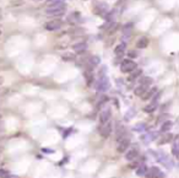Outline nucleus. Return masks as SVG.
I'll return each instance as SVG.
<instances>
[{"mask_svg":"<svg viewBox=\"0 0 179 178\" xmlns=\"http://www.w3.org/2000/svg\"><path fill=\"white\" fill-rule=\"evenodd\" d=\"M99 63H101V59H99V57H97V55H92V57L88 58V66L93 68V66H97Z\"/></svg>","mask_w":179,"mask_h":178,"instance_id":"obj_17","label":"nucleus"},{"mask_svg":"<svg viewBox=\"0 0 179 178\" xmlns=\"http://www.w3.org/2000/svg\"><path fill=\"white\" fill-rule=\"evenodd\" d=\"M48 1H49V3H51V1H58V0H48Z\"/></svg>","mask_w":179,"mask_h":178,"instance_id":"obj_36","label":"nucleus"},{"mask_svg":"<svg viewBox=\"0 0 179 178\" xmlns=\"http://www.w3.org/2000/svg\"><path fill=\"white\" fill-rule=\"evenodd\" d=\"M111 115H112V112L111 110H104L101 112V114H99V122H101V124L111 121Z\"/></svg>","mask_w":179,"mask_h":178,"instance_id":"obj_9","label":"nucleus"},{"mask_svg":"<svg viewBox=\"0 0 179 178\" xmlns=\"http://www.w3.org/2000/svg\"><path fill=\"white\" fill-rule=\"evenodd\" d=\"M86 48H87V44L85 42H78V43L73 46V49L76 53H84L86 51Z\"/></svg>","mask_w":179,"mask_h":178,"instance_id":"obj_12","label":"nucleus"},{"mask_svg":"<svg viewBox=\"0 0 179 178\" xmlns=\"http://www.w3.org/2000/svg\"><path fill=\"white\" fill-rule=\"evenodd\" d=\"M148 46V38L147 37H140L136 42V47L139 49H145Z\"/></svg>","mask_w":179,"mask_h":178,"instance_id":"obj_13","label":"nucleus"},{"mask_svg":"<svg viewBox=\"0 0 179 178\" xmlns=\"http://www.w3.org/2000/svg\"><path fill=\"white\" fill-rule=\"evenodd\" d=\"M47 9H66V4L63 3L62 0H58V1H52L49 3Z\"/></svg>","mask_w":179,"mask_h":178,"instance_id":"obj_11","label":"nucleus"},{"mask_svg":"<svg viewBox=\"0 0 179 178\" xmlns=\"http://www.w3.org/2000/svg\"><path fill=\"white\" fill-rule=\"evenodd\" d=\"M137 156H139V151H137L136 149H130V150H126L125 159H126L128 161H134Z\"/></svg>","mask_w":179,"mask_h":178,"instance_id":"obj_10","label":"nucleus"},{"mask_svg":"<svg viewBox=\"0 0 179 178\" xmlns=\"http://www.w3.org/2000/svg\"><path fill=\"white\" fill-rule=\"evenodd\" d=\"M156 138V133H148V134H146V135H144L142 136V140H144V144H148V143H151L153 139Z\"/></svg>","mask_w":179,"mask_h":178,"instance_id":"obj_21","label":"nucleus"},{"mask_svg":"<svg viewBox=\"0 0 179 178\" xmlns=\"http://www.w3.org/2000/svg\"><path fill=\"white\" fill-rule=\"evenodd\" d=\"M37 1H38V0H37Z\"/></svg>","mask_w":179,"mask_h":178,"instance_id":"obj_38","label":"nucleus"},{"mask_svg":"<svg viewBox=\"0 0 179 178\" xmlns=\"http://www.w3.org/2000/svg\"><path fill=\"white\" fill-rule=\"evenodd\" d=\"M147 172V167H146V165H140L137 167V170H136V174L137 176H145V173Z\"/></svg>","mask_w":179,"mask_h":178,"instance_id":"obj_24","label":"nucleus"},{"mask_svg":"<svg viewBox=\"0 0 179 178\" xmlns=\"http://www.w3.org/2000/svg\"><path fill=\"white\" fill-rule=\"evenodd\" d=\"M145 176H146V178H162V177H164V174L158 170L157 167H152L151 170H147Z\"/></svg>","mask_w":179,"mask_h":178,"instance_id":"obj_8","label":"nucleus"},{"mask_svg":"<svg viewBox=\"0 0 179 178\" xmlns=\"http://www.w3.org/2000/svg\"><path fill=\"white\" fill-rule=\"evenodd\" d=\"M42 151L47 152V154H53L54 152V150H51V149H42Z\"/></svg>","mask_w":179,"mask_h":178,"instance_id":"obj_34","label":"nucleus"},{"mask_svg":"<svg viewBox=\"0 0 179 178\" xmlns=\"http://www.w3.org/2000/svg\"><path fill=\"white\" fill-rule=\"evenodd\" d=\"M125 48H126V44H125V43H120L119 46H117L115 49H114L115 55H117V57H123V54H124V52H125Z\"/></svg>","mask_w":179,"mask_h":178,"instance_id":"obj_14","label":"nucleus"},{"mask_svg":"<svg viewBox=\"0 0 179 178\" xmlns=\"http://www.w3.org/2000/svg\"><path fill=\"white\" fill-rule=\"evenodd\" d=\"M172 138H173V135L171 134V133H164V135L160 139V144H167V143H169L171 140H172Z\"/></svg>","mask_w":179,"mask_h":178,"instance_id":"obj_22","label":"nucleus"},{"mask_svg":"<svg viewBox=\"0 0 179 178\" xmlns=\"http://www.w3.org/2000/svg\"><path fill=\"white\" fill-rule=\"evenodd\" d=\"M112 129H113V125L111 122H106L101 125V129H99V134H101L103 138H108L112 133Z\"/></svg>","mask_w":179,"mask_h":178,"instance_id":"obj_6","label":"nucleus"},{"mask_svg":"<svg viewBox=\"0 0 179 178\" xmlns=\"http://www.w3.org/2000/svg\"><path fill=\"white\" fill-rule=\"evenodd\" d=\"M135 69H136V63L134 60H131V59H125L120 64V70H122V73H125V74L131 73Z\"/></svg>","mask_w":179,"mask_h":178,"instance_id":"obj_2","label":"nucleus"},{"mask_svg":"<svg viewBox=\"0 0 179 178\" xmlns=\"http://www.w3.org/2000/svg\"><path fill=\"white\" fill-rule=\"evenodd\" d=\"M146 130V124L145 123H140V124H136L134 127V132H137V133H142Z\"/></svg>","mask_w":179,"mask_h":178,"instance_id":"obj_26","label":"nucleus"},{"mask_svg":"<svg viewBox=\"0 0 179 178\" xmlns=\"http://www.w3.org/2000/svg\"><path fill=\"white\" fill-rule=\"evenodd\" d=\"M1 82H3V79H1V77H0V84H1Z\"/></svg>","mask_w":179,"mask_h":178,"instance_id":"obj_37","label":"nucleus"},{"mask_svg":"<svg viewBox=\"0 0 179 178\" xmlns=\"http://www.w3.org/2000/svg\"><path fill=\"white\" fill-rule=\"evenodd\" d=\"M157 92V88L156 87H152L151 90H146V92L141 96L142 97V100H150V98H152L155 96V93Z\"/></svg>","mask_w":179,"mask_h":178,"instance_id":"obj_16","label":"nucleus"},{"mask_svg":"<svg viewBox=\"0 0 179 178\" xmlns=\"http://www.w3.org/2000/svg\"><path fill=\"white\" fill-rule=\"evenodd\" d=\"M66 9H45V14L51 17H62Z\"/></svg>","mask_w":179,"mask_h":178,"instance_id":"obj_7","label":"nucleus"},{"mask_svg":"<svg viewBox=\"0 0 179 178\" xmlns=\"http://www.w3.org/2000/svg\"><path fill=\"white\" fill-rule=\"evenodd\" d=\"M85 77H86V82L87 85H91V82L93 81V75L91 71H85Z\"/></svg>","mask_w":179,"mask_h":178,"instance_id":"obj_28","label":"nucleus"},{"mask_svg":"<svg viewBox=\"0 0 179 178\" xmlns=\"http://www.w3.org/2000/svg\"><path fill=\"white\" fill-rule=\"evenodd\" d=\"M172 127H173V122H171V121H166V122H163L162 125H161V132H162V133H168V132H171Z\"/></svg>","mask_w":179,"mask_h":178,"instance_id":"obj_15","label":"nucleus"},{"mask_svg":"<svg viewBox=\"0 0 179 178\" xmlns=\"http://www.w3.org/2000/svg\"><path fill=\"white\" fill-rule=\"evenodd\" d=\"M0 178H17V177H16V176H12V174H10L9 172H6L5 174H3Z\"/></svg>","mask_w":179,"mask_h":178,"instance_id":"obj_32","label":"nucleus"},{"mask_svg":"<svg viewBox=\"0 0 179 178\" xmlns=\"http://www.w3.org/2000/svg\"><path fill=\"white\" fill-rule=\"evenodd\" d=\"M152 84V79L151 77H148V76H144L141 77V80H140V85H145V86H150Z\"/></svg>","mask_w":179,"mask_h":178,"instance_id":"obj_25","label":"nucleus"},{"mask_svg":"<svg viewBox=\"0 0 179 178\" xmlns=\"http://www.w3.org/2000/svg\"><path fill=\"white\" fill-rule=\"evenodd\" d=\"M118 27H119V25L118 24H115V22H113V24H111V26H109V28H108V35H113L117 29H118Z\"/></svg>","mask_w":179,"mask_h":178,"instance_id":"obj_27","label":"nucleus"},{"mask_svg":"<svg viewBox=\"0 0 179 178\" xmlns=\"http://www.w3.org/2000/svg\"><path fill=\"white\" fill-rule=\"evenodd\" d=\"M146 90H148V87L147 86H145V85H139L136 88H135V95L136 96H142L145 92H146Z\"/></svg>","mask_w":179,"mask_h":178,"instance_id":"obj_19","label":"nucleus"},{"mask_svg":"<svg viewBox=\"0 0 179 178\" xmlns=\"http://www.w3.org/2000/svg\"><path fill=\"white\" fill-rule=\"evenodd\" d=\"M107 10H108V5L106 4V3H102V4H98L97 5V9L95 10V11L97 13V14H99V15H103L104 13H107Z\"/></svg>","mask_w":179,"mask_h":178,"instance_id":"obj_18","label":"nucleus"},{"mask_svg":"<svg viewBox=\"0 0 179 178\" xmlns=\"http://www.w3.org/2000/svg\"><path fill=\"white\" fill-rule=\"evenodd\" d=\"M129 146H130V138L123 135L122 138H119V139H118L117 151L118 152H125L129 149Z\"/></svg>","mask_w":179,"mask_h":178,"instance_id":"obj_1","label":"nucleus"},{"mask_svg":"<svg viewBox=\"0 0 179 178\" xmlns=\"http://www.w3.org/2000/svg\"><path fill=\"white\" fill-rule=\"evenodd\" d=\"M155 156H156V159L158 160V162H161L162 165H164L167 168H172L173 167V163L171 162V160L167 157V155L166 154H163V152H155Z\"/></svg>","mask_w":179,"mask_h":178,"instance_id":"obj_4","label":"nucleus"},{"mask_svg":"<svg viewBox=\"0 0 179 178\" xmlns=\"http://www.w3.org/2000/svg\"><path fill=\"white\" fill-rule=\"evenodd\" d=\"M172 152H173V155H174V156H178V141H177V140H175V141L173 143Z\"/></svg>","mask_w":179,"mask_h":178,"instance_id":"obj_30","label":"nucleus"},{"mask_svg":"<svg viewBox=\"0 0 179 178\" xmlns=\"http://www.w3.org/2000/svg\"><path fill=\"white\" fill-rule=\"evenodd\" d=\"M63 59H64V60H74V59H75V55H74V54H70V53H67V54H64V55H63Z\"/></svg>","mask_w":179,"mask_h":178,"instance_id":"obj_31","label":"nucleus"},{"mask_svg":"<svg viewBox=\"0 0 179 178\" xmlns=\"http://www.w3.org/2000/svg\"><path fill=\"white\" fill-rule=\"evenodd\" d=\"M6 172H7V171H5V170H0V177H1L3 174H5Z\"/></svg>","mask_w":179,"mask_h":178,"instance_id":"obj_35","label":"nucleus"},{"mask_svg":"<svg viewBox=\"0 0 179 178\" xmlns=\"http://www.w3.org/2000/svg\"><path fill=\"white\" fill-rule=\"evenodd\" d=\"M109 87V80L107 76H99V80L97 82V91L99 92H103L107 91Z\"/></svg>","mask_w":179,"mask_h":178,"instance_id":"obj_5","label":"nucleus"},{"mask_svg":"<svg viewBox=\"0 0 179 178\" xmlns=\"http://www.w3.org/2000/svg\"><path fill=\"white\" fill-rule=\"evenodd\" d=\"M128 54H129V57H130V58H136L137 57V52H135V51H130Z\"/></svg>","mask_w":179,"mask_h":178,"instance_id":"obj_33","label":"nucleus"},{"mask_svg":"<svg viewBox=\"0 0 179 178\" xmlns=\"http://www.w3.org/2000/svg\"><path fill=\"white\" fill-rule=\"evenodd\" d=\"M62 26H63V21L60 18H53L51 21H48L44 27L48 31H56V29L62 28Z\"/></svg>","mask_w":179,"mask_h":178,"instance_id":"obj_3","label":"nucleus"},{"mask_svg":"<svg viewBox=\"0 0 179 178\" xmlns=\"http://www.w3.org/2000/svg\"><path fill=\"white\" fill-rule=\"evenodd\" d=\"M135 115V111L133 110V108H131V110H129L128 111V113L125 114V121H129V119H131V118Z\"/></svg>","mask_w":179,"mask_h":178,"instance_id":"obj_29","label":"nucleus"},{"mask_svg":"<svg viewBox=\"0 0 179 178\" xmlns=\"http://www.w3.org/2000/svg\"><path fill=\"white\" fill-rule=\"evenodd\" d=\"M141 74H142V70H141V69H135V70H133V71L130 73L129 80H135V79H137Z\"/></svg>","mask_w":179,"mask_h":178,"instance_id":"obj_23","label":"nucleus"},{"mask_svg":"<svg viewBox=\"0 0 179 178\" xmlns=\"http://www.w3.org/2000/svg\"><path fill=\"white\" fill-rule=\"evenodd\" d=\"M157 110V102H151L150 104H147L145 108H144V111L146 112V113H152V112H155Z\"/></svg>","mask_w":179,"mask_h":178,"instance_id":"obj_20","label":"nucleus"}]
</instances>
